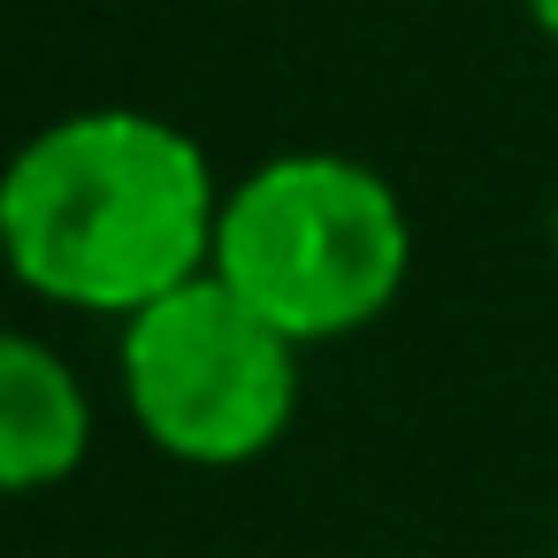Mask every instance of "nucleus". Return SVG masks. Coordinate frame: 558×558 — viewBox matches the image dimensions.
I'll return each instance as SVG.
<instances>
[{
  "mask_svg": "<svg viewBox=\"0 0 558 558\" xmlns=\"http://www.w3.org/2000/svg\"><path fill=\"white\" fill-rule=\"evenodd\" d=\"M520 9L535 16V32H543V39H558V0H520Z\"/></svg>",
  "mask_w": 558,
  "mask_h": 558,
  "instance_id": "nucleus-5",
  "label": "nucleus"
},
{
  "mask_svg": "<svg viewBox=\"0 0 558 558\" xmlns=\"http://www.w3.org/2000/svg\"><path fill=\"white\" fill-rule=\"evenodd\" d=\"M222 184L192 131L146 108H85L32 131L0 169V260L70 314H146L215 276Z\"/></svg>",
  "mask_w": 558,
  "mask_h": 558,
  "instance_id": "nucleus-1",
  "label": "nucleus"
},
{
  "mask_svg": "<svg viewBox=\"0 0 558 558\" xmlns=\"http://www.w3.org/2000/svg\"><path fill=\"white\" fill-rule=\"evenodd\" d=\"M123 405L138 436L184 466H245L299 413V344L222 276H199L123 322Z\"/></svg>",
  "mask_w": 558,
  "mask_h": 558,
  "instance_id": "nucleus-3",
  "label": "nucleus"
},
{
  "mask_svg": "<svg viewBox=\"0 0 558 558\" xmlns=\"http://www.w3.org/2000/svg\"><path fill=\"white\" fill-rule=\"evenodd\" d=\"M550 245H558V207H550Z\"/></svg>",
  "mask_w": 558,
  "mask_h": 558,
  "instance_id": "nucleus-6",
  "label": "nucleus"
},
{
  "mask_svg": "<svg viewBox=\"0 0 558 558\" xmlns=\"http://www.w3.org/2000/svg\"><path fill=\"white\" fill-rule=\"evenodd\" d=\"M413 268L405 199L344 154H283L260 161L238 192H222L215 276L268 314L299 352L337 344L390 314Z\"/></svg>",
  "mask_w": 558,
  "mask_h": 558,
  "instance_id": "nucleus-2",
  "label": "nucleus"
},
{
  "mask_svg": "<svg viewBox=\"0 0 558 558\" xmlns=\"http://www.w3.org/2000/svg\"><path fill=\"white\" fill-rule=\"evenodd\" d=\"M85 451H93V398L77 367L24 329H0V497L70 482Z\"/></svg>",
  "mask_w": 558,
  "mask_h": 558,
  "instance_id": "nucleus-4",
  "label": "nucleus"
}]
</instances>
